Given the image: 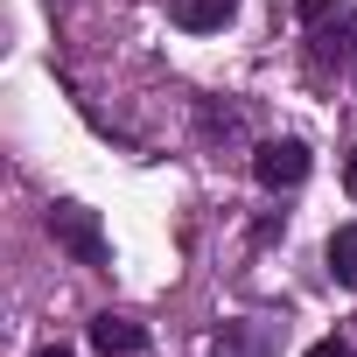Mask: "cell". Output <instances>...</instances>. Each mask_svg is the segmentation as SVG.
Wrapping results in <instances>:
<instances>
[{"label": "cell", "mask_w": 357, "mask_h": 357, "mask_svg": "<svg viewBox=\"0 0 357 357\" xmlns=\"http://www.w3.org/2000/svg\"><path fill=\"white\" fill-rule=\"evenodd\" d=\"M91 350L98 357H133V350H147V329L133 315H91Z\"/></svg>", "instance_id": "277c9868"}, {"label": "cell", "mask_w": 357, "mask_h": 357, "mask_svg": "<svg viewBox=\"0 0 357 357\" xmlns=\"http://www.w3.org/2000/svg\"><path fill=\"white\" fill-rule=\"evenodd\" d=\"M343 190L357 197V147H350V161H343Z\"/></svg>", "instance_id": "30bf717a"}, {"label": "cell", "mask_w": 357, "mask_h": 357, "mask_svg": "<svg viewBox=\"0 0 357 357\" xmlns=\"http://www.w3.org/2000/svg\"><path fill=\"white\" fill-rule=\"evenodd\" d=\"M218 357H266V329H245V322H231V329L218 336Z\"/></svg>", "instance_id": "52a82bcc"}, {"label": "cell", "mask_w": 357, "mask_h": 357, "mask_svg": "<svg viewBox=\"0 0 357 357\" xmlns=\"http://www.w3.org/2000/svg\"><path fill=\"white\" fill-rule=\"evenodd\" d=\"M315 36V50H308V63L315 70H336V63H350L357 56V0L336 15V22H322V29H308Z\"/></svg>", "instance_id": "3957f363"}, {"label": "cell", "mask_w": 357, "mask_h": 357, "mask_svg": "<svg viewBox=\"0 0 357 357\" xmlns=\"http://www.w3.org/2000/svg\"><path fill=\"white\" fill-rule=\"evenodd\" d=\"M252 183L273 190V197H280V190H301V183H308V147H301L294 133L259 140V147H252Z\"/></svg>", "instance_id": "7a4b0ae2"}, {"label": "cell", "mask_w": 357, "mask_h": 357, "mask_svg": "<svg viewBox=\"0 0 357 357\" xmlns=\"http://www.w3.org/2000/svg\"><path fill=\"white\" fill-rule=\"evenodd\" d=\"M308 357H357L343 336H322V343H308Z\"/></svg>", "instance_id": "9c48e42d"}, {"label": "cell", "mask_w": 357, "mask_h": 357, "mask_svg": "<svg viewBox=\"0 0 357 357\" xmlns=\"http://www.w3.org/2000/svg\"><path fill=\"white\" fill-rule=\"evenodd\" d=\"M36 357H70V350H63V343H43V350H36Z\"/></svg>", "instance_id": "8fae6325"}, {"label": "cell", "mask_w": 357, "mask_h": 357, "mask_svg": "<svg viewBox=\"0 0 357 357\" xmlns=\"http://www.w3.org/2000/svg\"><path fill=\"white\" fill-rule=\"evenodd\" d=\"M343 8H350V0H294V22H301V29H322V22H336Z\"/></svg>", "instance_id": "ba28073f"}, {"label": "cell", "mask_w": 357, "mask_h": 357, "mask_svg": "<svg viewBox=\"0 0 357 357\" xmlns=\"http://www.w3.org/2000/svg\"><path fill=\"white\" fill-rule=\"evenodd\" d=\"M168 15H175V29L211 36V29H225V22L238 15V0H168Z\"/></svg>", "instance_id": "5b68a950"}, {"label": "cell", "mask_w": 357, "mask_h": 357, "mask_svg": "<svg viewBox=\"0 0 357 357\" xmlns=\"http://www.w3.org/2000/svg\"><path fill=\"white\" fill-rule=\"evenodd\" d=\"M50 238H56V252H70L77 266H112V238H105V225H98V211H84V204H50Z\"/></svg>", "instance_id": "6da1fadb"}, {"label": "cell", "mask_w": 357, "mask_h": 357, "mask_svg": "<svg viewBox=\"0 0 357 357\" xmlns=\"http://www.w3.org/2000/svg\"><path fill=\"white\" fill-rule=\"evenodd\" d=\"M322 259H329V280L357 294V225H336V231H329V252H322Z\"/></svg>", "instance_id": "8992f818"}]
</instances>
